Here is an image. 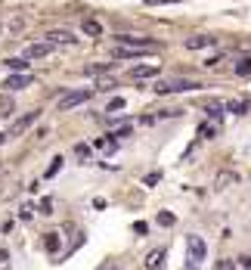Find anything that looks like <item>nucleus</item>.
<instances>
[{
	"mask_svg": "<svg viewBox=\"0 0 251 270\" xmlns=\"http://www.w3.org/2000/svg\"><path fill=\"white\" fill-rule=\"evenodd\" d=\"M202 258H205V239L202 236H189V261H186V267L189 270H198L202 267Z\"/></svg>",
	"mask_w": 251,
	"mask_h": 270,
	"instance_id": "1",
	"label": "nucleus"
},
{
	"mask_svg": "<svg viewBox=\"0 0 251 270\" xmlns=\"http://www.w3.org/2000/svg\"><path fill=\"white\" fill-rule=\"evenodd\" d=\"M198 84H192V81H161V84H155V93H180V90H195Z\"/></svg>",
	"mask_w": 251,
	"mask_h": 270,
	"instance_id": "2",
	"label": "nucleus"
},
{
	"mask_svg": "<svg viewBox=\"0 0 251 270\" xmlns=\"http://www.w3.org/2000/svg\"><path fill=\"white\" fill-rule=\"evenodd\" d=\"M90 100V90H74V93H65L59 100V109H71V106H81V103H87Z\"/></svg>",
	"mask_w": 251,
	"mask_h": 270,
	"instance_id": "3",
	"label": "nucleus"
},
{
	"mask_svg": "<svg viewBox=\"0 0 251 270\" xmlns=\"http://www.w3.org/2000/svg\"><path fill=\"white\" fill-rule=\"evenodd\" d=\"M214 44H217V34H195V37H189V41H186V47H189V50L214 47Z\"/></svg>",
	"mask_w": 251,
	"mask_h": 270,
	"instance_id": "4",
	"label": "nucleus"
},
{
	"mask_svg": "<svg viewBox=\"0 0 251 270\" xmlns=\"http://www.w3.org/2000/svg\"><path fill=\"white\" fill-rule=\"evenodd\" d=\"M37 118H40V109H31V112L25 115V118H19V121L13 125V131H10V134H25V131H28V128L37 121Z\"/></svg>",
	"mask_w": 251,
	"mask_h": 270,
	"instance_id": "5",
	"label": "nucleus"
},
{
	"mask_svg": "<svg viewBox=\"0 0 251 270\" xmlns=\"http://www.w3.org/2000/svg\"><path fill=\"white\" fill-rule=\"evenodd\" d=\"M50 53H53V44H47V41H44V44H31L22 56L31 62V59H37V56H50Z\"/></svg>",
	"mask_w": 251,
	"mask_h": 270,
	"instance_id": "6",
	"label": "nucleus"
},
{
	"mask_svg": "<svg viewBox=\"0 0 251 270\" xmlns=\"http://www.w3.org/2000/svg\"><path fill=\"white\" fill-rule=\"evenodd\" d=\"M31 84V75H10L7 78V90H22Z\"/></svg>",
	"mask_w": 251,
	"mask_h": 270,
	"instance_id": "7",
	"label": "nucleus"
},
{
	"mask_svg": "<svg viewBox=\"0 0 251 270\" xmlns=\"http://www.w3.org/2000/svg\"><path fill=\"white\" fill-rule=\"evenodd\" d=\"M74 34L71 31H47V44H71Z\"/></svg>",
	"mask_w": 251,
	"mask_h": 270,
	"instance_id": "8",
	"label": "nucleus"
},
{
	"mask_svg": "<svg viewBox=\"0 0 251 270\" xmlns=\"http://www.w3.org/2000/svg\"><path fill=\"white\" fill-rule=\"evenodd\" d=\"M131 75H134V78H155V75H158V65H134Z\"/></svg>",
	"mask_w": 251,
	"mask_h": 270,
	"instance_id": "9",
	"label": "nucleus"
},
{
	"mask_svg": "<svg viewBox=\"0 0 251 270\" xmlns=\"http://www.w3.org/2000/svg\"><path fill=\"white\" fill-rule=\"evenodd\" d=\"M161 264H164V249H155L146 258V270H161Z\"/></svg>",
	"mask_w": 251,
	"mask_h": 270,
	"instance_id": "10",
	"label": "nucleus"
},
{
	"mask_svg": "<svg viewBox=\"0 0 251 270\" xmlns=\"http://www.w3.org/2000/svg\"><path fill=\"white\" fill-rule=\"evenodd\" d=\"M81 31L90 34V37H99V34H103V25H99L96 19H84V22H81Z\"/></svg>",
	"mask_w": 251,
	"mask_h": 270,
	"instance_id": "11",
	"label": "nucleus"
},
{
	"mask_svg": "<svg viewBox=\"0 0 251 270\" xmlns=\"http://www.w3.org/2000/svg\"><path fill=\"white\" fill-rule=\"evenodd\" d=\"M7 65H10L13 71H25V68H28V59H25V56H19V59H10Z\"/></svg>",
	"mask_w": 251,
	"mask_h": 270,
	"instance_id": "12",
	"label": "nucleus"
},
{
	"mask_svg": "<svg viewBox=\"0 0 251 270\" xmlns=\"http://www.w3.org/2000/svg\"><path fill=\"white\" fill-rule=\"evenodd\" d=\"M13 109H16V106H13L10 96H0V115H13Z\"/></svg>",
	"mask_w": 251,
	"mask_h": 270,
	"instance_id": "13",
	"label": "nucleus"
},
{
	"mask_svg": "<svg viewBox=\"0 0 251 270\" xmlns=\"http://www.w3.org/2000/svg\"><path fill=\"white\" fill-rule=\"evenodd\" d=\"M236 71H239V75H251V56H245V59H239V65H236Z\"/></svg>",
	"mask_w": 251,
	"mask_h": 270,
	"instance_id": "14",
	"label": "nucleus"
},
{
	"mask_svg": "<svg viewBox=\"0 0 251 270\" xmlns=\"http://www.w3.org/2000/svg\"><path fill=\"white\" fill-rule=\"evenodd\" d=\"M96 270H124V267H121L118 261H112V258H109V261H103V264H99Z\"/></svg>",
	"mask_w": 251,
	"mask_h": 270,
	"instance_id": "15",
	"label": "nucleus"
},
{
	"mask_svg": "<svg viewBox=\"0 0 251 270\" xmlns=\"http://www.w3.org/2000/svg\"><path fill=\"white\" fill-rule=\"evenodd\" d=\"M158 224H161V227H174V214L161 211V214H158Z\"/></svg>",
	"mask_w": 251,
	"mask_h": 270,
	"instance_id": "16",
	"label": "nucleus"
},
{
	"mask_svg": "<svg viewBox=\"0 0 251 270\" xmlns=\"http://www.w3.org/2000/svg\"><path fill=\"white\" fill-rule=\"evenodd\" d=\"M47 249H50V252H56V249H59V236H56V233H50V236H47Z\"/></svg>",
	"mask_w": 251,
	"mask_h": 270,
	"instance_id": "17",
	"label": "nucleus"
},
{
	"mask_svg": "<svg viewBox=\"0 0 251 270\" xmlns=\"http://www.w3.org/2000/svg\"><path fill=\"white\" fill-rule=\"evenodd\" d=\"M59 168H62V159H53V165H50V168H47V177H53V174H56V171H59Z\"/></svg>",
	"mask_w": 251,
	"mask_h": 270,
	"instance_id": "18",
	"label": "nucleus"
},
{
	"mask_svg": "<svg viewBox=\"0 0 251 270\" xmlns=\"http://www.w3.org/2000/svg\"><path fill=\"white\" fill-rule=\"evenodd\" d=\"M208 115H211V118H217V115H220V118H223V109L220 106H208Z\"/></svg>",
	"mask_w": 251,
	"mask_h": 270,
	"instance_id": "19",
	"label": "nucleus"
},
{
	"mask_svg": "<svg viewBox=\"0 0 251 270\" xmlns=\"http://www.w3.org/2000/svg\"><path fill=\"white\" fill-rule=\"evenodd\" d=\"M121 109H124V100H112L109 103V112H121Z\"/></svg>",
	"mask_w": 251,
	"mask_h": 270,
	"instance_id": "20",
	"label": "nucleus"
},
{
	"mask_svg": "<svg viewBox=\"0 0 251 270\" xmlns=\"http://www.w3.org/2000/svg\"><path fill=\"white\" fill-rule=\"evenodd\" d=\"M158 180H161V174H158V171H152V174H149V177H146V186H155V183H158Z\"/></svg>",
	"mask_w": 251,
	"mask_h": 270,
	"instance_id": "21",
	"label": "nucleus"
},
{
	"mask_svg": "<svg viewBox=\"0 0 251 270\" xmlns=\"http://www.w3.org/2000/svg\"><path fill=\"white\" fill-rule=\"evenodd\" d=\"M40 211L50 214V211H53V202H50V199H44V202H40Z\"/></svg>",
	"mask_w": 251,
	"mask_h": 270,
	"instance_id": "22",
	"label": "nucleus"
},
{
	"mask_svg": "<svg viewBox=\"0 0 251 270\" xmlns=\"http://www.w3.org/2000/svg\"><path fill=\"white\" fill-rule=\"evenodd\" d=\"M217 270H236V264H233V261H220Z\"/></svg>",
	"mask_w": 251,
	"mask_h": 270,
	"instance_id": "23",
	"label": "nucleus"
},
{
	"mask_svg": "<svg viewBox=\"0 0 251 270\" xmlns=\"http://www.w3.org/2000/svg\"><path fill=\"white\" fill-rule=\"evenodd\" d=\"M239 264H242V267H251V258H239Z\"/></svg>",
	"mask_w": 251,
	"mask_h": 270,
	"instance_id": "24",
	"label": "nucleus"
},
{
	"mask_svg": "<svg viewBox=\"0 0 251 270\" xmlns=\"http://www.w3.org/2000/svg\"><path fill=\"white\" fill-rule=\"evenodd\" d=\"M7 258H10V255H7L4 249H0V264H7Z\"/></svg>",
	"mask_w": 251,
	"mask_h": 270,
	"instance_id": "25",
	"label": "nucleus"
},
{
	"mask_svg": "<svg viewBox=\"0 0 251 270\" xmlns=\"http://www.w3.org/2000/svg\"><path fill=\"white\" fill-rule=\"evenodd\" d=\"M146 4H152V7H155V4H171V0H146Z\"/></svg>",
	"mask_w": 251,
	"mask_h": 270,
	"instance_id": "26",
	"label": "nucleus"
},
{
	"mask_svg": "<svg viewBox=\"0 0 251 270\" xmlns=\"http://www.w3.org/2000/svg\"><path fill=\"white\" fill-rule=\"evenodd\" d=\"M4 140H7V134H0V143H4Z\"/></svg>",
	"mask_w": 251,
	"mask_h": 270,
	"instance_id": "27",
	"label": "nucleus"
}]
</instances>
